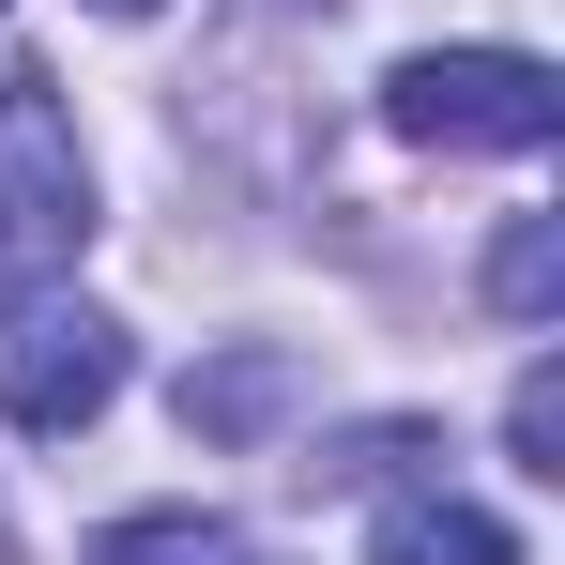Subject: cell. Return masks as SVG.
<instances>
[{
	"mask_svg": "<svg viewBox=\"0 0 565 565\" xmlns=\"http://www.w3.org/2000/svg\"><path fill=\"white\" fill-rule=\"evenodd\" d=\"M107 397H122V321L107 306H15L0 321V413L31 444H77Z\"/></svg>",
	"mask_w": 565,
	"mask_h": 565,
	"instance_id": "3957f363",
	"label": "cell"
},
{
	"mask_svg": "<svg viewBox=\"0 0 565 565\" xmlns=\"http://www.w3.org/2000/svg\"><path fill=\"white\" fill-rule=\"evenodd\" d=\"M276 397H290V352H214V367H184V428L245 444V428H276Z\"/></svg>",
	"mask_w": 565,
	"mask_h": 565,
	"instance_id": "5b68a950",
	"label": "cell"
},
{
	"mask_svg": "<svg viewBox=\"0 0 565 565\" xmlns=\"http://www.w3.org/2000/svg\"><path fill=\"white\" fill-rule=\"evenodd\" d=\"M367 565H520V535L489 520V504H459V489H397L382 504Z\"/></svg>",
	"mask_w": 565,
	"mask_h": 565,
	"instance_id": "277c9868",
	"label": "cell"
},
{
	"mask_svg": "<svg viewBox=\"0 0 565 565\" xmlns=\"http://www.w3.org/2000/svg\"><path fill=\"white\" fill-rule=\"evenodd\" d=\"M504 444H520V473H535V489H565V367H551V352H535V367H520V397H504Z\"/></svg>",
	"mask_w": 565,
	"mask_h": 565,
	"instance_id": "ba28073f",
	"label": "cell"
},
{
	"mask_svg": "<svg viewBox=\"0 0 565 565\" xmlns=\"http://www.w3.org/2000/svg\"><path fill=\"white\" fill-rule=\"evenodd\" d=\"M93 565H260L230 520H199V504H153V520H107Z\"/></svg>",
	"mask_w": 565,
	"mask_h": 565,
	"instance_id": "8992f818",
	"label": "cell"
},
{
	"mask_svg": "<svg viewBox=\"0 0 565 565\" xmlns=\"http://www.w3.org/2000/svg\"><path fill=\"white\" fill-rule=\"evenodd\" d=\"M93 245V153L77 107L46 93L31 62H0V276H62Z\"/></svg>",
	"mask_w": 565,
	"mask_h": 565,
	"instance_id": "7a4b0ae2",
	"label": "cell"
},
{
	"mask_svg": "<svg viewBox=\"0 0 565 565\" xmlns=\"http://www.w3.org/2000/svg\"><path fill=\"white\" fill-rule=\"evenodd\" d=\"M382 122H397L413 153H551L565 77L535 46H413V62L382 77Z\"/></svg>",
	"mask_w": 565,
	"mask_h": 565,
	"instance_id": "6da1fadb",
	"label": "cell"
},
{
	"mask_svg": "<svg viewBox=\"0 0 565 565\" xmlns=\"http://www.w3.org/2000/svg\"><path fill=\"white\" fill-rule=\"evenodd\" d=\"M489 306H504V321H551V306H565V214H504V245H489Z\"/></svg>",
	"mask_w": 565,
	"mask_h": 565,
	"instance_id": "52a82bcc",
	"label": "cell"
},
{
	"mask_svg": "<svg viewBox=\"0 0 565 565\" xmlns=\"http://www.w3.org/2000/svg\"><path fill=\"white\" fill-rule=\"evenodd\" d=\"M93 15H153V0H93Z\"/></svg>",
	"mask_w": 565,
	"mask_h": 565,
	"instance_id": "9c48e42d",
	"label": "cell"
}]
</instances>
